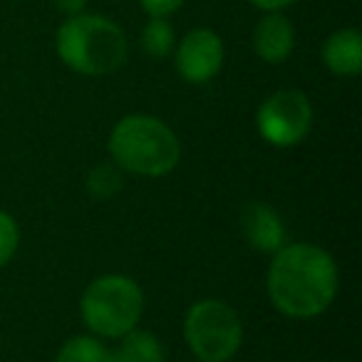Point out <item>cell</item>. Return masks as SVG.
<instances>
[{
    "label": "cell",
    "mask_w": 362,
    "mask_h": 362,
    "mask_svg": "<svg viewBox=\"0 0 362 362\" xmlns=\"http://www.w3.org/2000/svg\"><path fill=\"white\" fill-rule=\"evenodd\" d=\"M340 273L327 251L313 243H286L273 253L268 268V296L276 310L308 320L322 315L337 296Z\"/></svg>",
    "instance_id": "obj_1"
},
{
    "label": "cell",
    "mask_w": 362,
    "mask_h": 362,
    "mask_svg": "<svg viewBox=\"0 0 362 362\" xmlns=\"http://www.w3.org/2000/svg\"><path fill=\"white\" fill-rule=\"evenodd\" d=\"M60 60L72 72L87 77H102L117 72L127 62L129 42L117 23L105 16L80 13L60 25L55 37Z\"/></svg>",
    "instance_id": "obj_2"
},
{
    "label": "cell",
    "mask_w": 362,
    "mask_h": 362,
    "mask_svg": "<svg viewBox=\"0 0 362 362\" xmlns=\"http://www.w3.org/2000/svg\"><path fill=\"white\" fill-rule=\"evenodd\" d=\"M110 154L122 171L156 179L176 169L181 144L171 127L161 119L149 115H129L112 129Z\"/></svg>",
    "instance_id": "obj_3"
},
{
    "label": "cell",
    "mask_w": 362,
    "mask_h": 362,
    "mask_svg": "<svg viewBox=\"0 0 362 362\" xmlns=\"http://www.w3.org/2000/svg\"><path fill=\"white\" fill-rule=\"evenodd\" d=\"M80 313L95 335L119 340L139 325L144 313V293L136 281L127 276H100L82 293Z\"/></svg>",
    "instance_id": "obj_4"
},
{
    "label": "cell",
    "mask_w": 362,
    "mask_h": 362,
    "mask_svg": "<svg viewBox=\"0 0 362 362\" xmlns=\"http://www.w3.org/2000/svg\"><path fill=\"white\" fill-rule=\"evenodd\" d=\"M184 337L199 362H228L243 342V322L228 303L204 298L187 310Z\"/></svg>",
    "instance_id": "obj_5"
},
{
    "label": "cell",
    "mask_w": 362,
    "mask_h": 362,
    "mask_svg": "<svg viewBox=\"0 0 362 362\" xmlns=\"http://www.w3.org/2000/svg\"><path fill=\"white\" fill-rule=\"evenodd\" d=\"M258 134L273 146H296L310 134L313 107L300 90H278L258 107Z\"/></svg>",
    "instance_id": "obj_6"
},
{
    "label": "cell",
    "mask_w": 362,
    "mask_h": 362,
    "mask_svg": "<svg viewBox=\"0 0 362 362\" xmlns=\"http://www.w3.org/2000/svg\"><path fill=\"white\" fill-rule=\"evenodd\" d=\"M174 65L181 80L204 85L214 80L223 65V40L209 28H194L174 47Z\"/></svg>",
    "instance_id": "obj_7"
},
{
    "label": "cell",
    "mask_w": 362,
    "mask_h": 362,
    "mask_svg": "<svg viewBox=\"0 0 362 362\" xmlns=\"http://www.w3.org/2000/svg\"><path fill=\"white\" fill-rule=\"evenodd\" d=\"M241 231L258 253H271L273 256L288 243V231L283 218L278 216L276 209L263 202L248 204L241 211Z\"/></svg>",
    "instance_id": "obj_8"
},
{
    "label": "cell",
    "mask_w": 362,
    "mask_h": 362,
    "mask_svg": "<svg viewBox=\"0 0 362 362\" xmlns=\"http://www.w3.org/2000/svg\"><path fill=\"white\" fill-rule=\"evenodd\" d=\"M293 47H296V30H293L291 21L278 13H266L261 21L256 23L253 30V50L268 65H281L291 57Z\"/></svg>",
    "instance_id": "obj_9"
},
{
    "label": "cell",
    "mask_w": 362,
    "mask_h": 362,
    "mask_svg": "<svg viewBox=\"0 0 362 362\" xmlns=\"http://www.w3.org/2000/svg\"><path fill=\"white\" fill-rule=\"evenodd\" d=\"M322 62L337 77H355L362 70V35L355 28L335 30L322 45Z\"/></svg>",
    "instance_id": "obj_10"
},
{
    "label": "cell",
    "mask_w": 362,
    "mask_h": 362,
    "mask_svg": "<svg viewBox=\"0 0 362 362\" xmlns=\"http://www.w3.org/2000/svg\"><path fill=\"white\" fill-rule=\"evenodd\" d=\"M119 345L107 347V362H164V347L149 330H129Z\"/></svg>",
    "instance_id": "obj_11"
},
{
    "label": "cell",
    "mask_w": 362,
    "mask_h": 362,
    "mask_svg": "<svg viewBox=\"0 0 362 362\" xmlns=\"http://www.w3.org/2000/svg\"><path fill=\"white\" fill-rule=\"evenodd\" d=\"M141 47L154 60L169 57L176 47V35L171 23L166 18H151L144 25V30H141Z\"/></svg>",
    "instance_id": "obj_12"
},
{
    "label": "cell",
    "mask_w": 362,
    "mask_h": 362,
    "mask_svg": "<svg viewBox=\"0 0 362 362\" xmlns=\"http://www.w3.org/2000/svg\"><path fill=\"white\" fill-rule=\"evenodd\" d=\"M55 362H107V347L97 337L77 335L57 350Z\"/></svg>",
    "instance_id": "obj_13"
},
{
    "label": "cell",
    "mask_w": 362,
    "mask_h": 362,
    "mask_svg": "<svg viewBox=\"0 0 362 362\" xmlns=\"http://www.w3.org/2000/svg\"><path fill=\"white\" fill-rule=\"evenodd\" d=\"M87 189L100 202L112 199L122 189V169L117 164H97L87 174Z\"/></svg>",
    "instance_id": "obj_14"
},
{
    "label": "cell",
    "mask_w": 362,
    "mask_h": 362,
    "mask_svg": "<svg viewBox=\"0 0 362 362\" xmlns=\"http://www.w3.org/2000/svg\"><path fill=\"white\" fill-rule=\"evenodd\" d=\"M21 243V228L11 214L0 211V268L8 266Z\"/></svg>",
    "instance_id": "obj_15"
},
{
    "label": "cell",
    "mask_w": 362,
    "mask_h": 362,
    "mask_svg": "<svg viewBox=\"0 0 362 362\" xmlns=\"http://www.w3.org/2000/svg\"><path fill=\"white\" fill-rule=\"evenodd\" d=\"M139 3L151 18H169L171 13L179 11L187 0H139Z\"/></svg>",
    "instance_id": "obj_16"
},
{
    "label": "cell",
    "mask_w": 362,
    "mask_h": 362,
    "mask_svg": "<svg viewBox=\"0 0 362 362\" xmlns=\"http://www.w3.org/2000/svg\"><path fill=\"white\" fill-rule=\"evenodd\" d=\"M55 3V8L62 13V16H80V13H85V6L87 0H52Z\"/></svg>",
    "instance_id": "obj_17"
},
{
    "label": "cell",
    "mask_w": 362,
    "mask_h": 362,
    "mask_svg": "<svg viewBox=\"0 0 362 362\" xmlns=\"http://www.w3.org/2000/svg\"><path fill=\"white\" fill-rule=\"evenodd\" d=\"M251 3L256 8H261V11H266V13H278V11H283V8L293 6L296 0H251Z\"/></svg>",
    "instance_id": "obj_18"
}]
</instances>
